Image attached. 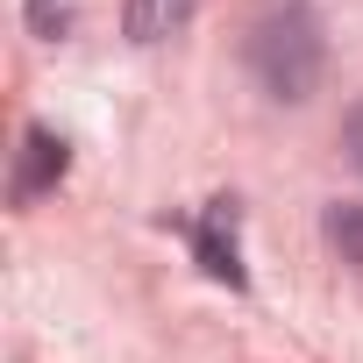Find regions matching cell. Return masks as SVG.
<instances>
[{
    "mask_svg": "<svg viewBox=\"0 0 363 363\" xmlns=\"http://www.w3.org/2000/svg\"><path fill=\"white\" fill-rule=\"evenodd\" d=\"M320 15L306 8V0H278V8H264L250 22V72L264 79L271 100H306L320 86Z\"/></svg>",
    "mask_w": 363,
    "mask_h": 363,
    "instance_id": "6da1fadb",
    "label": "cell"
},
{
    "mask_svg": "<svg viewBox=\"0 0 363 363\" xmlns=\"http://www.w3.org/2000/svg\"><path fill=\"white\" fill-rule=\"evenodd\" d=\"M193 257H200L207 278L250 285V271H242V207L235 200H207V214L193 221Z\"/></svg>",
    "mask_w": 363,
    "mask_h": 363,
    "instance_id": "7a4b0ae2",
    "label": "cell"
},
{
    "mask_svg": "<svg viewBox=\"0 0 363 363\" xmlns=\"http://www.w3.org/2000/svg\"><path fill=\"white\" fill-rule=\"evenodd\" d=\"M65 164H72L65 143H57L50 128H29V135H22V164H15V200L29 207L36 193H50L57 178H65Z\"/></svg>",
    "mask_w": 363,
    "mask_h": 363,
    "instance_id": "3957f363",
    "label": "cell"
},
{
    "mask_svg": "<svg viewBox=\"0 0 363 363\" xmlns=\"http://www.w3.org/2000/svg\"><path fill=\"white\" fill-rule=\"evenodd\" d=\"M186 22H193V0H128V15H121L128 43H164Z\"/></svg>",
    "mask_w": 363,
    "mask_h": 363,
    "instance_id": "277c9868",
    "label": "cell"
},
{
    "mask_svg": "<svg viewBox=\"0 0 363 363\" xmlns=\"http://www.w3.org/2000/svg\"><path fill=\"white\" fill-rule=\"evenodd\" d=\"M328 242L342 250V264H356V271H363V207H349V200H342V207H328Z\"/></svg>",
    "mask_w": 363,
    "mask_h": 363,
    "instance_id": "5b68a950",
    "label": "cell"
},
{
    "mask_svg": "<svg viewBox=\"0 0 363 363\" xmlns=\"http://www.w3.org/2000/svg\"><path fill=\"white\" fill-rule=\"evenodd\" d=\"M29 22H36V36L57 43V36L72 29V8H65V0H29Z\"/></svg>",
    "mask_w": 363,
    "mask_h": 363,
    "instance_id": "8992f818",
    "label": "cell"
},
{
    "mask_svg": "<svg viewBox=\"0 0 363 363\" xmlns=\"http://www.w3.org/2000/svg\"><path fill=\"white\" fill-rule=\"evenodd\" d=\"M342 135H349V164L363 171V100H356V114H349V128H342Z\"/></svg>",
    "mask_w": 363,
    "mask_h": 363,
    "instance_id": "52a82bcc",
    "label": "cell"
}]
</instances>
